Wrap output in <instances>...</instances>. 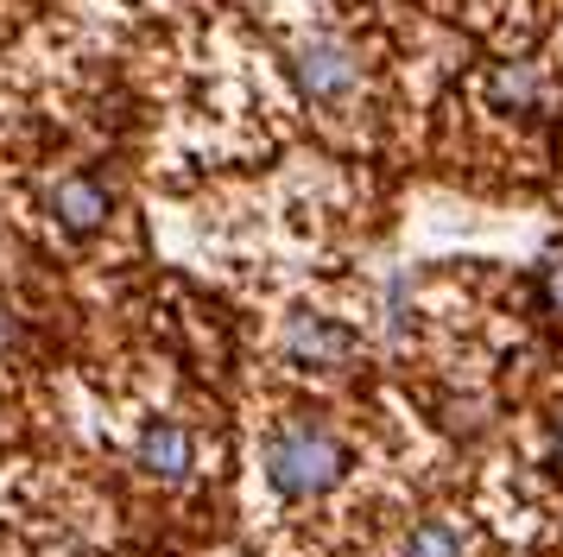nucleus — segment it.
Masks as SVG:
<instances>
[{"label":"nucleus","instance_id":"obj_1","mask_svg":"<svg viewBox=\"0 0 563 557\" xmlns=\"http://www.w3.org/2000/svg\"><path fill=\"white\" fill-rule=\"evenodd\" d=\"M260 462H266V481H273L279 501H317V494H330L335 481L349 476L355 456H349V444L323 418L298 412V418H279V425L266 430Z\"/></svg>","mask_w":563,"mask_h":557},{"label":"nucleus","instance_id":"obj_2","mask_svg":"<svg viewBox=\"0 0 563 557\" xmlns=\"http://www.w3.org/2000/svg\"><path fill=\"white\" fill-rule=\"evenodd\" d=\"M291 70H298V83L317 108H349L361 96V64L335 32H310L305 45L291 51Z\"/></svg>","mask_w":563,"mask_h":557},{"label":"nucleus","instance_id":"obj_3","mask_svg":"<svg viewBox=\"0 0 563 557\" xmlns=\"http://www.w3.org/2000/svg\"><path fill=\"white\" fill-rule=\"evenodd\" d=\"M285 354H291L298 368H317V374H342V368L361 361V336L349 324L323 317V310H298V317L285 324Z\"/></svg>","mask_w":563,"mask_h":557},{"label":"nucleus","instance_id":"obj_4","mask_svg":"<svg viewBox=\"0 0 563 557\" xmlns=\"http://www.w3.org/2000/svg\"><path fill=\"white\" fill-rule=\"evenodd\" d=\"M108 209H114V197H108V184L96 172H64L52 184V216L70 234H96L108 222Z\"/></svg>","mask_w":563,"mask_h":557},{"label":"nucleus","instance_id":"obj_5","mask_svg":"<svg viewBox=\"0 0 563 557\" xmlns=\"http://www.w3.org/2000/svg\"><path fill=\"white\" fill-rule=\"evenodd\" d=\"M140 469L153 481H184L197 469V444H190V430L178 418H146L140 430Z\"/></svg>","mask_w":563,"mask_h":557},{"label":"nucleus","instance_id":"obj_6","mask_svg":"<svg viewBox=\"0 0 563 557\" xmlns=\"http://www.w3.org/2000/svg\"><path fill=\"white\" fill-rule=\"evenodd\" d=\"M487 108L500 114H532L538 108V64H500L487 76Z\"/></svg>","mask_w":563,"mask_h":557},{"label":"nucleus","instance_id":"obj_7","mask_svg":"<svg viewBox=\"0 0 563 557\" xmlns=\"http://www.w3.org/2000/svg\"><path fill=\"white\" fill-rule=\"evenodd\" d=\"M399 557H468V532L456 520H418L399 538Z\"/></svg>","mask_w":563,"mask_h":557},{"label":"nucleus","instance_id":"obj_8","mask_svg":"<svg viewBox=\"0 0 563 557\" xmlns=\"http://www.w3.org/2000/svg\"><path fill=\"white\" fill-rule=\"evenodd\" d=\"M538 292H544L551 310H563V253H551V260L538 266Z\"/></svg>","mask_w":563,"mask_h":557},{"label":"nucleus","instance_id":"obj_9","mask_svg":"<svg viewBox=\"0 0 563 557\" xmlns=\"http://www.w3.org/2000/svg\"><path fill=\"white\" fill-rule=\"evenodd\" d=\"M13 342H20V324H13V317L0 310V349H13Z\"/></svg>","mask_w":563,"mask_h":557},{"label":"nucleus","instance_id":"obj_10","mask_svg":"<svg viewBox=\"0 0 563 557\" xmlns=\"http://www.w3.org/2000/svg\"><path fill=\"white\" fill-rule=\"evenodd\" d=\"M551 456H558V462H563V412H558V418H551Z\"/></svg>","mask_w":563,"mask_h":557}]
</instances>
